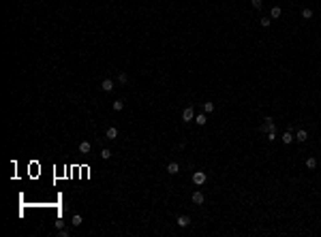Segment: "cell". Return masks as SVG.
Listing matches in <instances>:
<instances>
[{
	"label": "cell",
	"mask_w": 321,
	"mask_h": 237,
	"mask_svg": "<svg viewBox=\"0 0 321 237\" xmlns=\"http://www.w3.org/2000/svg\"><path fill=\"white\" fill-rule=\"evenodd\" d=\"M317 165H319V162H317V158H313V156H311V158H306V169H317Z\"/></svg>",
	"instance_id": "obj_12"
},
{
	"label": "cell",
	"mask_w": 321,
	"mask_h": 237,
	"mask_svg": "<svg viewBox=\"0 0 321 237\" xmlns=\"http://www.w3.org/2000/svg\"><path fill=\"white\" fill-rule=\"evenodd\" d=\"M105 137L114 141V139L118 137V128H116V126H109V128H107V133H105Z\"/></svg>",
	"instance_id": "obj_8"
},
{
	"label": "cell",
	"mask_w": 321,
	"mask_h": 237,
	"mask_svg": "<svg viewBox=\"0 0 321 237\" xmlns=\"http://www.w3.org/2000/svg\"><path fill=\"white\" fill-rule=\"evenodd\" d=\"M101 158L109 160V158H111V150H109V147H103V150H101Z\"/></svg>",
	"instance_id": "obj_14"
},
{
	"label": "cell",
	"mask_w": 321,
	"mask_h": 237,
	"mask_svg": "<svg viewBox=\"0 0 321 237\" xmlns=\"http://www.w3.org/2000/svg\"><path fill=\"white\" fill-rule=\"evenodd\" d=\"M251 2H253V6H255V9H261V6H263V2H261V0H251Z\"/></svg>",
	"instance_id": "obj_23"
},
{
	"label": "cell",
	"mask_w": 321,
	"mask_h": 237,
	"mask_svg": "<svg viewBox=\"0 0 321 237\" xmlns=\"http://www.w3.org/2000/svg\"><path fill=\"white\" fill-rule=\"evenodd\" d=\"M58 235H60V237H69V231H66V229H60V233H58Z\"/></svg>",
	"instance_id": "obj_24"
},
{
	"label": "cell",
	"mask_w": 321,
	"mask_h": 237,
	"mask_svg": "<svg viewBox=\"0 0 321 237\" xmlns=\"http://www.w3.org/2000/svg\"><path fill=\"white\" fill-rule=\"evenodd\" d=\"M90 150H92L90 141H82L79 143V152H82V154H90Z\"/></svg>",
	"instance_id": "obj_9"
},
{
	"label": "cell",
	"mask_w": 321,
	"mask_h": 237,
	"mask_svg": "<svg viewBox=\"0 0 321 237\" xmlns=\"http://www.w3.org/2000/svg\"><path fill=\"white\" fill-rule=\"evenodd\" d=\"M276 126H274V120H272V118H266V120H263V124H261V130H263V133H270V130H274Z\"/></svg>",
	"instance_id": "obj_2"
},
{
	"label": "cell",
	"mask_w": 321,
	"mask_h": 237,
	"mask_svg": "<svg viewBox=\"0 0 321 237\" xmlns=\"http://www.w3.org/2000/svg\"><path fill=\"white\" fill-rule=\"evenodd\" d=\"M111 107H114V111H122V109H124V103H122V100H116Z\"/></svg>",
	"instance_id": "obj_16"
},
{
	"label": "cell",
	"mask_w": 321,
	"mask_h": 237,
	"mask_svg": "<svg viewBox=\"0 0 321 237\" xmlns=\"http://www.w3.org/2000/svg\"><path fill=\"white\" fill-rule=\"evenodd\" d=\"M73 224L79 227V224H82V216H73Z\"/></svg>",
	"instance_id": "obj_22"
},
{
	"label": "cell",
	"mask_w": 321,
	"mask_h": 237,
	"mask_svg": "<svg viewBox=\"0 0 321 237\" xmlns=\"http://www.w3.org/2000/svg\"><path fill=\"white\" fill-rule=\"evenodd\" d=\"M203 111L206 113H212L214 111V103H203Z\"/></svg>",
	"instance_id": "obj_17"
},
{
	"label": "cell",
	"mask_w": 321,
	"mask_h": 237,
	"mask_svg": "<svg viewBox=\"0 0 321 237\" xmlns=\"http://www.w3.org/2000/svg\"><path fill=\"white\" fill-rule=\"evenodd\" d=\"M182 120L184 122H193L195 120V111H193V107H186L182 111Z\"/></svg>",
	"instance_id": "obj_3"
},
{
	"label": "cell",
	"mask_w": 321,
	"mask_h": 237,
	"mask_svg": "<svg viewBox=\"0 0 321 237\" xmlns=\"http://www.w3.org/2000/svg\"><path fill=\"white\" fill-rule=\"evenodd\" d=\"M280 139H283V143H285V145H289V143H291V141H293V139H295V135H293L291 130H285Z\"/></svg>",
	"instance_id": "obj_6"
},
{
	"label": "cell",
	"mask_w": 321,
	"mask_h": 237,
	"mask_svg": "<svg viewBox=\"0 0 321 237\" xmlns=\"http://www.w3.org/2000/svg\"><path fill=\"white\" fill-rule=\"evenodd\" d=\"M206 180H208V175H206L203 171H195V173H193V184L203 186V184H206Z\"/></svg>",
	"instance_id": "obj_1"
},
{
	"label": "cell",
	"mask_w": 321,
	"mask_h": 237,
	"mask_svg": "<svg viewBox=\"0 0 321 237\" xmlns=\"http://www.w3.org/2000/svg\"><path fill=\"white\" fill-rule=\"evenodd\" d=\"M167 173H169V175L180 173V165H178V162H169V165H167Z\"/></svg>",
	"instance_id": "obj_7"
},
{
	"label": "cell",
	"mask_w": 321,
	"mask_h": 237,
	"mask_svg": "<svg viewBox=\"0 0 321 237\" xmlns=\"http://www.w3.org/2000/svg\"><path fill=\"white\" fill-rule=\"evenodd\" d=\"M195 124H199V126H206V122H208V118L203 115V113H199V115H195V120H193Z\"/></svg>",
	"instance_id": "obj_11"
},
{
	"label": "cell",
	"mask_w": 321,
	"mask_h": 237,
	"mask_svg": "<svg viewBox=\"0 0 321 237\" xmlns=\"http://www.w3.org/2000/svg\"><path fill=\"white\" fill-rule=\"evenodd\" d=\"M280 13H283V11H280V6H274V9L270 11V15H272V19H276V17H280Z\"/></svg>",
	"instance_id": "obj_15"
},
{
	"label": "cell",
	"mask_w": 321,
	"mask_h": 237,
	"mask_svg": "<svg viewBox=\"0 0 321 237\" xmlns=\"http://www.w3.org/2000/svg\"><path fill=\"white\" fill-rule=\"evenodd\" d=\"M114 86H116L114 79H103V81H101V90H103V92H111Z\"/></svg>",
	"instance_id": "obj_4"
},
{
	"label": "cell",
	"mask_w": 321,
	"mask_h": 237,
	"mask_svg": "<svg viewBox=\"0 0 321 237\" xmlns=\"http://www.w3.org/2000/svg\"><path fill=\"white\" fill-rule=\"evenodd\" d=\"M266 135H268L270 143H272V141H276V133H274V130H270V133H266Z\"/></svg>",
	"instance_id": "obj_21"
},
{
	"label": "cell",
	"mask_w": 321,
	"mask_h": 237,
	"mask_svg": "<svg viewBox=\"0 0 321 237\" xmlns=\"http://www.w3.org/2000/svg\"><path fill=\"white\" fill-rule=\"evenodd\" d=\"M176 222H178V227H188V224H191V218H188V216H178Z\"/></svg>",
	"instance_id": "obj_10"
},
{
	"label": "cell",
	"mask_w": 321,
	"mask_h": 237,
	"mask_svg": "<svg viewBox=\"0 0 321 237\" xmlns=\"http://www.w3.org/2000/svg\"><path fill=\"white\" fill-rule=\"evenodd\" d=\"M270 21H272V17H261V26H263V28H268Z\"/></svg>",
	"instance_id": "obj_20"
},
{
	"label": "cell",
	"mask_w": 321,
	"mask_h": 237,
	"mask_svg": "<svg viewBox=\"0 0 321 237\" xmlns=\"http://www.w3.org/2000/svg\"><path fill=\"white\" fill-rule=\"evenodd\" d=\"M203 201H206V199H203V192H201V190H195V192H193V203H195V205H203Z\"/></svg>",
	"instance_id": "obj_5"
},
{
	"label": "cell",
	"mask_w": 321,
	"mask_h": 237,
	"mask_svg": "<svg viewBox=\"0 0 321 237\" xmlns=\"http://www.w3.org/2000/svg\"><path fill=\"white\" fill-rule=\"evenodd\" d=\"M118 81H120V84H126V81H129V75H126V73H120V75H118Z\"/></svg>",
	"instance_id": "obj_19"
},
{
	"label": "cell",
	"mask_w": 321,
	"mask_h": 237,
	"mask_svg": "<svg viewBox=\"0 0 321 237\" xmlns=\"http://www.w3.org/2000/svg\"><path fill=\"white\" fill-rule=\"evenodd\" d=\"M295 139H298V141H306V139H308V133H306V130H298V133H295Z\"/></svg>",
	"instance_id": "obj_13"
},
{
	"label": "cell",
	"mask_w": 321,
	"mask_h": 237,
	"mask_svg": "<svg viewBox=\"0 0 321 237\" xmlns=\"http://www.w3.org/2000/svg\"><path fill=\"white\" fill-rule=\"evenodd\" d=\"M302 17H304V19H311V17H313V11H311V9H302Z\"/></svg>",
	"instance_id": "obj_18"
}]
</instances>
